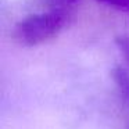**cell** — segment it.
<instances>
[{"label":"cell","mask_w":129,"mask_h":129,"mask_svg":"<svg viewBox=\"0 0 129 129\" xmlns=\"http://www.w3.org/2000/svg\"><path fill=\"white\" fill-rule=\"evenodd\" d=\"M112 79L117 85L119 94L122 96V99L129 106V71L121 65H117L112 70Z\"/></svg>","instance_id":"obj_2"},{"label":"cell","mask_w":129,"mask_h":129,"mask_svg":"<svg viewBox=\"0 0 129 129\" xmlns=\"http://www.w3.org/2000/svg\"><path fill=\"white\" fill-rule=\"evenodd\" d=\"M115 43H117L119 51L122 53V56L125 57V60L129 64V35H119L115 38Z\"/></svg>","instance_id":"obj_4"},{"label":"cell","mask_w":129,"mask_h":129,"mask_svg":"<svg viewBox=\"0 0 129 129\" xmlns=\"http://www.w3.org/2000/svg\"><path fill=\"white\" fill-rule=\"evenodd\" d=\"M126 129H129V125H128V128H126Z\"/></svg>","instance_id":"obj_6"},{"label":"cell","mask_w":129,"mask_h":129,"mask_svg":"<svg viewBox=\"0 0 129 129\" xmlns=\"http://www.w3.org/2000/svg\"><path fill=\"white\" fill-rule=\"evenodd\" d=\"M71 20V14L56 10L29 14L15 24L13 39L21 46L32 47L54 39Z\"/></svg>","instance_id":"obj_1"},{"label":"cell","mask_w":129,"mask_h":129,"mask_svg":"<svg viewBox=\"0 0 129 129\" xmlns=\"http://www.w3.org/2000/svg\"><path fill=\"white\" fill-rule=\"evenodd\" d=\"M47 7V10H56V11H62L72 14V10L81 0H43Z\"/></svg>","instance_id":"obj_3"},{"label":"cell","mask_w":129,"mask_h":129,"mask_svg":"<svg viewBox=\"0 0 129 129\" xmlns=\"http://www.w3.org/2000/svg\"><path fill=\"white\" fill-rule=\"evenodd\" d=\"M100 3H106L121 11H129V0H97Z\"/></svg>","instance_id":"obj_5"}]
</instances>
